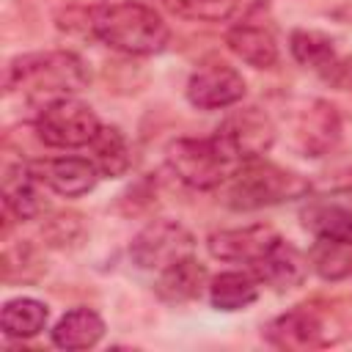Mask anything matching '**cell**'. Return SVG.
<instances>
[{
    "instance_id": "cell-1",
    "label": "cell",
    "mask_w": 352,
    "mask_h": 352,
    "mask_svg": "<svg viewBox=\"0 0 352 352\" xmlns=\"http://www.w3.org/2000/svg\"><path fill=\"white\" fill-rule=\"evenodd\" d=\"M6 94L19 91L28 102H36L38 110L60 96H72L88 85L85 63L63 50L19 55L6 66Z\"/></svg>"
},
{
    "instance_id": "cell-2",
    "label": "cell",
    "mask_w": 352,
    "mask_h": 352,
    "mask_svg": "<svg viewBox=\"0 0 352 352\" xmlns=\"http://www.w3.org/2000/svg\"><path fill=\"white\" fill-rule=\"evenodd\" d=\"M91 28L107 47H113L118 52H126V55L162 52L168 38H170V30H168L165 19L154 8L143 6V3H135V0L102 8L94 16Z\"/></svg>"
},
{
    "instance_id": "cell-3",
    "label": "cell",
    "mask_w": 352,
    "mask_h": 352,
    "mask_svg": "<svg viewBox=\"0 0 352 352\" xmlns=\"http://www.w3.org/2000/svg\"><path fill=\"white\" fill-rule=\"evenodd\" d=\"M308 192V182L267 160H248L231 179L226 182V204L236 212H250L261 206H272L280 201L302 198Z\"/></svg>"
},
{
    "instance_id": "cell-4",
    "label": "cell",
    "mask_w": 352,
    "mask_h": 352,
    "mask_svg": "<svg viewBox=\"0 0 352 352\" xmlns=\"http://www.w3.org/2000/svg\"><path fill=\"white\" fill-rule=\"evenodd\" d=\"M102 129L91 104L74 96H60L44 104L36 116V135L44 146L52 148H80L91 146L96 132Z\"/></svg>"
},
{
    "instance_id": "cell-5",
    "label": "cell",
    "mask_w": 352,
    "mask_h": 352,
    "mask_svg": "<svg viewBox=\"0 0 352 352\" xmlns=\"http://www.w3.org/2000/svg\"><path fill=\"white\" fill-rule=\"evenodd\" d=\"M228 162H248L264 157L275 143V124L261 107L234 110L212 135Z\"/></svg>"
},
{
    "instance_id": "cell-6",
    "label": "cell",
    "mask_w": 352,
    "mask_h": 352,
    "mask_svg": "<svg viewBox=\"0 0 352 352\" xmlns=\"http://www.w3.org/2000/svg\"><path fill=\"white\" fill-rule=\"evenodd\" d=\"M165 160L176 179L192 190H212L223 184L226 168L231 165L214 138H179L165 148Z\"/></svg>"
},
{
    "instance_id": "cell-7",
    "label": "cell",
    "mask_w": 352,
    "mask_h": 352,
    "mask_svg": "<svg viewBox=\"0 0 352 352\" xmlns=\"http://www.w3.org/2000/svg\"><path fill=\"white\" fill-rule=\"evenodd\" d=\"M192 234L176 220H154L140 228L129 245V256L140 270H165L187 256H192Z\"/></svg>"
},
{
    "instance_id": "cell-8",
    "label": "cell",
    "mask_w": 352,
    "mask_h": 352,
    "mask_svg": "<svg viewBox=\"0 0 352 352\" xmlns=\"http://www.w3.org/2000/svg\"><path fill=\"white\" fill-rule=\"evenodd\" d=\"M267 341L278 349H322L336 344L341 336H336L333 330H327V322L322 319L319 311H314L311 305H294L286 314L275 316L267 330H264Z\"/></svg>"
},
{
    "instance_id": "cell-9",
    "label": "cell",
    "mask_w": 352,
    "mask_h": 352,
    "mask_svg": "<svg viewBox=\"0 0 352 352\" xmlns=\"http://www.w3.org/2000/svg\"><path fill=\"white\" fill-rule=\"evenodd\" d=\"M184 94L198 110H223L245 96V80L234 66L223 60H209L190 74Z\"/></svg>"
},
{
    "instance_id": "cell-10",
    "label": "cell",
    "mask_w": 352,
    "mask_h": 352,
    "mask_svg": "<svg viewBox=\"0 0 352 352\" xmlns=\"http://www.w3.org/2000/svg\"><path fill=\"white\" fill-rule=\"evenodd\" d=\"M341 135V121L336 107L327 102H308L294 116V143L302 151V157H322L327 154Z\"/></svg>"
},
{
    "instance_id": "cell-11",
    "label": "cell",
    "mask_w": 352,
    "mask_h": 352,
    "mask_svg": "<svg viewBox=\"0 0 352 352\" xmlns=\"http://www.w3.org/2000/svg\"><path fill=\"white\" fill-rule=\"evenodd\" d=\"M41 184L63 198H80L99 182V170L88 157H52L30 165Z\"/></svg>"
},
{
    "instance_id": "cell-12",
    "label": "cell",
    "mask_w": 352,
    "mask_h": 352,
    "mask_svg": "<svg viewBox=\"0 0 352 352\" xmlns=\"http://www.w3.org/2000/svg\"><path fill=\"white\" fill-rule=\"evenodd\" d=\"M311 270L308 256H302L292 242H286L283 236H278L264 256L253 264V272L261 283L272 286L275 292H286V289H297L305 275Z\"/></svg>"
},
{
    "instance_id": "cell-13",
    "label": "cell",
    "mask_w": 352,
    "mask_h": 352,
    "mask_svg": "<svg viewBox=\"0 0 352 352\" xmlns=\"http://www.w3.org/2000/svg\"><path fill=\"white\" fill-rule=\"evenodd\" d=\"M275 239L278 234L270 226H245V228L214 231L206 239V248L220 261H236V264L253 267Z\"/></svg>"
},
{
    "instance_id": "cell-14",
    "label": "cell",
    "mask_w": 352,
    "mask_h": 352,
    "mask_svg": "<svg viewBox=\"0 0 352 352\" xmlns=\"http://www.w3.org/2000/svg\"><path fill=\"white\" fill-rule=\"evenodd\" d=\"M206 267L201 261H195L192 256L160 270V278L154 283V292L162 302H170V305H182V302H190L195 300L204 286H206Z\"/></svg>"
},
{
    "instance_id": "cell-15",
    "label": "cell",
    "mask_w": 352,
    "mask_h": 352,
    "mask_svg": "<svg viewBox=\"0 0 352 352\" xmlns=\"http://www.w3.org/2000/svg\"><path fill=\"white\" fill-rule=\"evenodd\" d=\"M226 47L253 69H270L278 63V41L261 25H234L226 33Z\"/></svg>"
},
{
    "instance_id": "cell-16",
    "label": "cell",
    "mask_w": 352,
    "mask_h": 352,
    "mask_svg": "<svg viewBox=\"0 0 352 352\" xmlns=\"http://www.w3.org/2000/svg\"><path fill=\"white\" fill-rule=\"evenodd\" d=\"M104 336V322L91 308L66 311L52 327V344L60 349H88Z\"/></svg>"
},
{
    "instance_id": "cell-17",
    "label": "cell",
    "mask_w": 352,
    "mask_h": 352,
    "mask_svg": "<svg viewBox=\"0 0 352 352\" xmlns=\"http://www.w3.org/2000/svg\"><path fill=\"white\" fill-rule=\"evenodd\" d=\"M258 278L250 272H220L209 283V300L217 311H242L258 300Z\"/></svg>"
},
{
    "instance_id": "cell-18",
    "label": "cell",
    "mask_w": 352,
    "mask_h": 352,
    "mask_svg": "<svg viewBox=\"0 0 352 352\" xmlns=\"http://www.w3.org/2000/svg\"><path fill=\"white\" fill-rule=\"evenodd\" d=\"M50 308L33 297H14L0 311V327L8 338H33L47 327Z\"/></svg>"
},
{
    "instance_id": "cell-19",
    "label": "cell",
    "mask_w": 352,
    "mask_h": 352,
    "mask_svg": "<svg viewBox=\"0 0 352 352\" xmlns=\"http://www.w3.org/2000/svg\"><path fill=\"white\" fill-rule=\"evenodd\" d=\"M91 162L96 165L99 176L116 179L124 176L132 165V154H129V143L124 138V132L118 126H102L96 132V138L91 140Z\"/></svg>"
},
{
    "instance_id": "cell-20",
    "label": "cell",
    "mask_w": 352,
    "mask_h": 352,
    "mask_svg": "<svg viewBox=\"0 0 352 352\" xmlns=\"http://www.w3.org/2000/svg\"><path fill=\"white\" fill-rule=\"evenodd\" d=\"M36 184H41V182L30 165H16L6 173V182H3L6 209L14 212L19 220H30L41 212V198H38Z\"/></svg>"
},
{
    "instance_id": "cell-21",
    "label": "cell",
    "mask_w": 352,
    "mask_h": 352,
    "mask_svg": "<svg viewBox=\"0 0 352 352\" xmlns=\"http://www.w3.org/2000/svg\"><path fill=\"white\" fill-rule=\"evenodd\" d=\"M302 223L316 239L352 242V209L341 204H308V209L302 212Z\"/></svg>"
},
{
    "instance_id": "cell-22",
    "label": "cell",
    "mask_w": 352,
    "mask_h": 352,
    "mask_svg": "<svg viewBox=\"0 0 352 352\" xmlns=\"http://www.w3.org/2000/svg\"><path fill=\"white\" fill-rule=\"evenodd\" d=\"M289 50L294 55L297 63H302L305 69H314V72H330L336 66V47H333V38L319 33V30H294L289 36Z\"/></svg>"
},
{
    "instance_id": "cell-23",
    "label": "cell",
    "mask_w": 352,
    "mask_h": 352,
    "mask_svg": "<svg viewBox=\"0 0 352 352\" xmlns=\"http://www.w3.org/2000/svg\"><path fill=\"white\" fill-rule=\"evenodd\" d=\"M311 270L324 280H341L352 275V242L336 239H316L308 250Z\"/></svg>"
},
{
    "instance_id": "cell-24",
    "label": "cell",
    "mask_w": 352,
    "mask_h": 352,
    "mask_svg": "<svg viewBox=\"0 0 352 352\" xmlns=\"http://www.w3.org/2000/svg\"><path fill=\"white\" fill-rule=\"evenodd\" d=\"M173 14L184 19H198V22H223L228 19L239 0H165Z\"/></svg>"
},
{
    "instance_id": "cell-25",
    "label": "cell",
    "mask_w": 352,
    "mask_h": 352,
    "mask_svg": "<svg viewBox=\"0 0 352 352\" xmlns=\"http://www.w3.org/2000/svg\"><path fill=\"white\" fill-rule=\"evenodd\" d=\"M349 88H352V82H349Z\"/></svg>"
}]
</instances>
